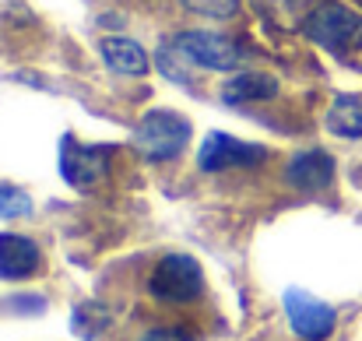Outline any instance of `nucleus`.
<instances>
[{
    "label": "nucleus",
    "instance_id": "nucleus-15",
    "mask_svg": "<svg viewBox=\"0 0 362 341\" xmlns=\"http://www.w3.org/2000/svg\"><path fill=\"white\" fill-rule=\"evenodd\" d=\"M25 215H32V201H28V194L18 190V187L0 183V219H25Z\"/></svg>",
    "mask_w": 362,
    "mask_h": 341
},
{
    "label": "nucleus",
    "instance_id": "nucleus-9",
    "mask_svg": "<svg viewBox=\"0 0 362 341\" xmlns=\"http://www.w3.org/2000/svg\"><path fill=\"white\" fill-rule=\"evenodd\" d=\"M285 180L296 187V190H306V194H317L324 187H331L334 180V158L327 151H299L288 169H285Z\"/></svg>",
    "mask_w": 362,
    "mask_h": 341
},
{
    "label": "nucleus",
    "instance_id": "nucleus-10",
    "mask_svg": "<svg viewBox=\"0 0 362 341\" xmlns=\"http://www.w3.org/2000/svg\"><path fill=\"white\" fill-rule=\"evenodd\" d=\"M99 50H103V60L110 64V71L127 74V78H144V74H148V67H151L148 53H144L134 39L113 35V39H103V42H99Z\"/></svg>",
    "mask_w": 362,
    "mask_h": 341
},
{
    "label": "nucleus",
    "instance_id": "nucleus-16",
    "mask_svg": "<svg viewBox=\"0 0 362 341\" xmlns=\"http://www.w3.org/2000/svg\"><path fill=\"white\" fill-rule=\"evenodd\" d=\"M183 7H190L197 14H208V18H233L240 0H183Z\"/></svg>",
    "mask_w": 362,
    "mask_h": 341
},
{
    "label": "nucleus",
    "instance_id": "nucleus-13",
    "mask_svg": "<svg viewBox=\"0 0 362 341\" xmlns=\"http://www.w3.org/2000/svg\"><path fill=\"white\" fill-rule=\"evenodd\" d=\"M257 4V14H264V18H271L274 25H303L306 21V14L313 11V4L310 0H253Z\"/></svg>",
    "mask_w": 362,
    "mask_h": 341
},
{
    "label": "nucleus",
    "instance_id": "nucleus-7",
    "mask_svg": "<svg viewBox=\"0 0 362 341\" xmlns=\"http://www.w3.org/2000/svg\"><path fill=\"white\" fill-rule=\"evenodd\" d=\"M285 317H288L292 331L306 341L331 338V331L338 324V313L324 299H317V296H310L303 289H288L285 292Z\"/></svg>",
    "mask_w": 362,
    "mask_h": 341
},
{
    "label": "nucleus",
    "instance_id": "nucleus-2",
    "mask_svg": "<svg viewBox=\"0 0 362 341\" xmlns=\"http://www.w3.org/2000/svg\"><path fill=\"white\" fill-rule=\"evenodd\" d=\"M190 120L183 113H173V110H151V113L141 116V123L134 127V151L148 162H169L176 158L187 144H190Z\"/></svg>",
    "mask_w": 362,
    "mask_h": 341
},
{
    "label": "nucleus",
    "instance_id": "nucleus-12",
    "mask_svg": "<svg viewBox=\"0 0 362 341\" xmlns=\"http://www.w3.org/2000/svg\"><path fill=\"white\" fill-rule=\"evenodd\" d=\"M327 130L338 137H362V99L341 96L327 110Z\"/></svg>",
    "mask_w": 362,
    "mask_h": 341
},
{
    "label": "nucleus",
    "instance_id": "nucleus-1",
    "mask_svg": "<svg viewBox=\"0 0 362 341\" xmlns=\"http://www.w3.org/2000/svg\"><path fill=\"white\" fill-rule=\"evenodd\" d=\"M299 28L310 42L324 46L334 57H352L362 50V14L345 7L341 0L313 4V11L306 14V21Z\"/></svg>",
    "mask_w": 362,
    "mask_h": 341
},
{
    "label": "nucleus",
    "instance_id": "nucleus-17",
    "mask_svg": "<svg viewBox=\"0 0 362 341\" xmlns=\"http://www.w3.org/2000/svg\"><path fill=\"white\" fill-rule=\"evenodd\" d=\"M137 341H194V335L183 328H155V331H144Z\"/></svg>",
    "mask_w": 362,
    "mask_h": 341
},
{
    "label": "nucleus",
    "instance_id": "nucleus-14",
    "mask_svg": "<svg viewBox=\"0 0 362 341\" xmlns=\"http://www.w3.org/2000/svg\"><path fill=\"white\" fill-rule=\"evenodd\" d=\"M71 324H74V335L78 338H95V335H103L110 328V313L99 303H81L74 310V320Z\"/></svg>",
    "mask_w": 362,
    "mask_h": 341
},
{
    "label": "nucleus",
    "instance_id": "nucleus-6",
    "mask_svg": "<svg viewBox=\"0 0 362 341\" xmlns=\"http://www.w3.org/2000/svg\"><path fill=\"white\" fill-rule=\"evenodd\" d=\"M267 158V151L260 144H250L240 141L233 134H208L201 151H197V166L204 173H226V169H250V166H260Z\"/></svg>",
    "mask_w": 362,
    "mask_h": 341
},
{
    "label": "nucleus",
    "instance_id": "nucleus-5",
    "mask_svg": "<svg viewBox=\"0 0 362 341\" xmlns=\"http://www.w3.org/2000/svg\"><path fill=\"white\" fill-rule=\"evenodd\" d=\"M110 158H113L110 144H85L74 134H67L60 141V176L74 190H88V187L103 183L110 173Z\"/></svg>",
    "mask_w": 362,
    "mask_h": 341
},
{
    "label": "nucleus",
    "instance_id": "nucleus-11",
    "mask_svg": "<svg viewBox=\"0 0 362 341\" xmlns=\"http://www.w3.org/2000/svg\"><path fill=\"white\" fill-rule=\"evenodd\" d=\"M278 96V81L271 74H260V71H243L236 74L226 88H222V99L243 106V103H260V99H274Z\"/></svg>",
    "mask_w": 362,
    "mask_h": 341
},
{
    "label": "nucleus",
    "instance_id": "nucleus-4",
    "mask_svg": "<svg viewBox=\"0 0 362 341\" xmlns=\"http://www.w3.org/2000/svg\"><path fill=\"white\" fill-rule=\"evenodd\" d=\"M173 46H176L190 64L208 67V71H233V67H240L243 60H246V50H243L240 39L222 35V32H204V28L180 32Z\"/></svg>",
    "mask_w": 362,
    "mask_h": 341
},
{
    "label": "nucleus",
    "instance_id": "nucleus-8",
    "mask_svg": "<svg viewBox=\"0 0 362 341\" xmlns=\"http://www.w3.org/2000/svg\"><path fill=\"white\" fill-rule=\"evenodd\" d=\"M42 267V253L28 236L0 232V282H25Z\"/></svg>",
    "mask_w": 362,
    "mask_h": 341
},
{
    "label": "nucleus",
    "instance_id": "nucleus-3",
    "mask_svg": "<svg viewBox=\"0 0 362 341\" xmlns=\"http://www.w3.org/2000/svg\"><path fill=\"white\" fill-rule=\"evenodd\" d=\"M148 292L162 303H194L204 292V271L190 253H165L151 267Z\"/></svg>",
    "mask_w": 362,
    "mask_h": 341
}]
</instances>
